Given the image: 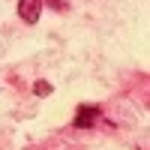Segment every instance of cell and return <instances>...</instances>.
<instances>
[{"label": "cell", "instance_id": "obj_1", "mask_svg": "<svg viewBox=\"0 0 150 150\" xmlns=\"http://www.w3.org/2000/svg\"><path fill=\"white\" fill-rule=\"evenodd\" d=\"M42 15V0H18V18L24 24H36Z\"/></svg>", "mask_w": 150, "mask_h": 150}, {"label": "cell", "instance_id": "obj_2", "mask_svg": "<svg viewBox=\"0 0 150 150\" xmlns=\"http://www.w3.org/2000/svg\"><path fill=\"white\" fill-rule=\"evenodd\" d=\"M96 117H99V108H96V105H78L72 123H75L78 129H87V126H93V123H96Z\"/></svg>", "mask_w": 150, "mask_h": 150}, {"label": "cell", "instance_id": "obj_3", "mask_svg": "<svg viewBox=\"0 0 150 150\" xmlns=\"http://www.w3.org/2000/svg\"><path fill=\"white\" fill-rule=\"evenodd\" d=\"M33 93L36 96H48V93H51V84H48V81H36L33 84Z\"/></svg>", "mask_w": 150, "mask_h": 150}, {"label": "cell", "instance_id": "obj_4", "mask_svg": "<svg viewBox=\"0 0 150 150\" xmlns=\"http://www.w3.org/2000/svg\"><path fill=\"white\" fill-rule=\"evenodd\" d=\"M48 3H51V6H57V0H48Z\"/></svg>", "mask_w": 150, "mask_h": 150}]
</instances>
